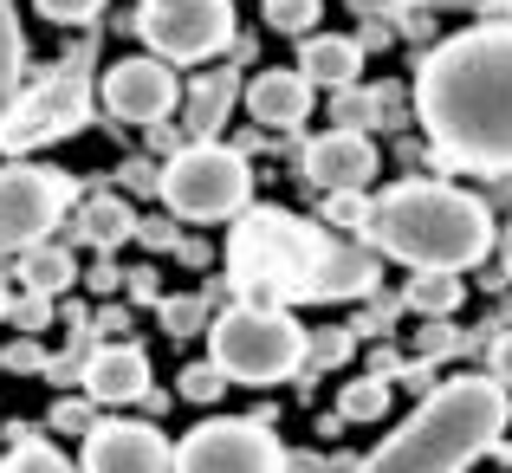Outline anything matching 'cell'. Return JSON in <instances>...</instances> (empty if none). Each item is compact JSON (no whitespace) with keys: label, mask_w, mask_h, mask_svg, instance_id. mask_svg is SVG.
<instances>
[{"label":"cell","mask_w":512,"mask_h":473,"mask_svg":"<svg viewBox=\"0 0 512 473\" xmlns=\"http://www.w3.org/2000/svg\"><path fill=\"white\" fill-rule=\"evenodd\" d=\"M137 33L156 59L195 65L234 46V0H143Z\"/></svg>","instance_id":"ba28073f"},{"label":"cell","mask_w":512,"mask_h":473,"mask_svg":"<svg viewBox=\"0 0 512 473\" xmlns=\"http://www.w3.org/2000/svg\"><path fill=\"white\" fill-rule=\"evenodd\" d=\"M331 234L286 208H240L227 234V279L253 305H305V279L318 273Z\"/></svg>","instance_id":"277c9868"},{"label":"cell","mask_w":512,"mask_h":473,"mask_svg":"<svg viewBox=\"0 0 512 473\" xmlns=\"http://www.w3.org/2000/svg\"><path fill=\"white\" fill-rule=\"evenodd\" d=\"M72 253L65 247H52V240H39V247H26L20 253V279H26V292H65L72 286Z\"/></svg>","instance_id":"44dd1931"},{"label":"cell","mask_w":512,"mask_h":473,"mask_svg":"<svg viewBox=\"0 0 512 473\" xmlns=\"http://www.w3.org/2000/svg\"><path fill=\"white\" fill-rule=\"evenodd\" d=\"M130 234H137V214H130L117 195H91V201H78V240H91L98 253L124 247Z\"/></svg>","instance_id":"d6986e66"},{"label":"cell","mask_w":512,"mask_h":473,"mask_svg":"<svg viewBox=\"0 0 512 473\" xmlns=\"http://www.w3.org/2000/svg\"><path fill=\"white\" fill-rule=\"evenodd\" d=\"M402 7H422V0H402Z\"/></svg>","instance_id":"f35d334b"},{"label":"cell","mask_w":512,"mask_h":473,"mask_svg":"<svg viewBox=\"0 0 512 473\" xmlns=\"http://www.w3.org/2000/svg\"><path fill=\"white\" fill-rule=\"evenodd\" d=\"M0 473H85V467H72V461H65V454H59V448H52V441H39V435H26V441H20V448H13V454H7V467H0Z\"/></svg>","instance_id":"cb8c5ba5"},{"label":"cell","mask_w":512,"mask_h":473,"mask_svg":"<svg viewBox=\"0 0 512 473\" xmlns=\"http://www.w3.org/2000/svg\"><path fill=\"white\" fill-rule=\"evenodd\" d=\"M409 312H422V318H448V312H461V299H467V286H461V273H448V266H415V279H409Z\"/></svg>","instance_id":"ffe728a7"},{"label":"cell","mask_w":512,"mask_h":473,"mask_svg":"<svg viewBox=\"0 0 512 473\" xmlns=\"http://www.w3.org/2000/svg\"><path fill=\"white\" fill-rule=\"evenodd\" d=\"M0 318H7V299H0Z\"/></svg>","instance_id":"ab89813d"},{"label":"cell","mask_w":512,"mask_h":473,"mask_svg":"<svg viewBox=\"0 0 512 473\" xmlns=\"http://www.w3.org/2000/svg\"><path fill=\"white\" fill-rule=\"evenodd\" d=\"M221 389H227V370H221V363H188V370H182V396L188 402H221Z\"/></svg>","instance_id":"83f0119b"},{"label":"cell","mask_w":512,"mask_h":473,"mask_svg":"<svg viewBox=\"0 0 512 473\" xmlns=\"http://www.w3.org/2000/svg\"><path fill=\"white\" fill-rule=\"evenodd\" d=\"M338 124H344V130H370V124H376V91L338 85Z\"/></svg>","instance_id":"f1b7e54d"},{"label":"cell","mask_w":512,"mask_h":473,"mask_svg":"<svg viewBox=\"0 0 512 473\" xmlns=\"http://www.w3.org/2000/svg\"><path fill=\"white\" fill-rule=\"evenodd\" d=\"M448 350H461V331H448V324H435V331L422 337V357L435 363V357H448Z\"/></svg>","instance_id":"d590c367"},{"label":"cell","mask_w":512,"mask_h":473,"mask_svg":"<svg viewBox=\"0 0 512 473\" xmlns=\"http://www.w3.org/2000/svg\"><path fill=\"white\" fill-rule=\"evenodd\" d=\"M85 124H91V91L78 85L72 72H59L39 91H20V98L7 104V117H0V150L33 156V150H46V143H59V137H78Z\"/></svg>","instance_id":"30bf717a"},{"label":"cell","mask_w":512,"mask_h":473,"mask_svg":"<svg viewBox=\"0 0 512 473\" xmlns=\"http://www.w3.org/2000/svg\"><path fill=\"white\" fill-rule=\"evenodd\" d=\"M46 318H52V292H33L26 305H13V324H20V331H39Z\"/></svg>","instance_id":"836d02e7"},{"label":"cell","mask_w":512,"mask_h":473,"mask_svg":"<svg viewBox=\"0 0 512 473\" xmlns=\"http://www.w3.org/2000/svg\"><path fill=\"white\" fill-rule=\"evenodd\" d=\"M363 240L383 260L467 273V266H480L493 253V214L480 195H461L448 182H396L370 201Z\"/></svg>","instance_id":"7a4b0ae2"},{"label":"cell","mask_w":512,"mask_h":473,"mask_svg":"<svg viewBox=\"0 0 512 473\" xmlns=\"http://www.w3.org/2000/svg\"><path fill=\"white\" fill-rule=\"evenodd\" d=\"M506 435V389L493 376H454L428 389L422 409L402 422L357 473H467L487 461L493 441Z\"/></svg>","instance_id":"3957f363"},{"label":"cell","mask_w":512,"mask_h":473,"mask_svg":"<svg viewBox=\"0 0 512 473\" xmlns=\"http://www.w3.org/2000/svg\"><path fill=\"white\" fill-rule=\"evenodd\" d=\"M175 104H182V85H175L169 59H156V52L104 72V111L124 117V124H163Z\"/></svg>","instance_id":"8fae6325"},{"label":"cell","mask_w":512,"mask_h":473,"mask_svg":"<svg viewBox=\"0 0 512 473\" xmlns=\"http://www.w3.org/2000/svg\"><path fill=\"white\" fill-rule=\"evenodd\" d=\"M493 454H500V461L512 467V441H493Z\"/></svg>","instance_id":"74e56055"},{"label":"cell","mask_w":512,"mask_h":473,"mask_svg":"<svg viewBox=\"0 0 512 473\" xmlns=\"http://www.w3.org/2000/svg\"><path fill=\"white\" fill-rule=\"evenodd\" d=\"M234 98H240V78H234V72H201L195 91L182 98L188 137H214V130L227 124V111H234Z\"/></svg>","instance_id":"ac0fdd59"},{"label":"cell","mask_w":512,"mask_h":473,"mask_svg":"<svg viewBox=\"0 0 512 473\" xmlns=\"http://www.w3.org/2000/svg\"><path fill=\"white\" fill-rule=\"evenodd\" d=\"M201 318H208V305H201V299H163V324H169L175 337L201 331Z\"/></svg>","instance_id":"4dcf8cb0"},{"label":"cell","mask_w":512,"mask_h":473,"mask_svg":"<svg viewBox=\"0 0 512 473\" xmlns=\"http://www.w3.org/2000/svg\"><path fill=\"white\" fill-rule=\"evenodd\" d=\"M376 279H383V253L376 247H338L331 240L325 260H318V273L305 279V299L331 305V299H370Z\"/></svg>","instance_id":"5bb4252c"},{"label":"cell","mask_w":512,"mask_h":473,"mask_svg":"<svg viewBox=\"0 0 512 473\" xmlns=\"http://www.w3.org/2000/svg\"><path fill=\"white\" fill-rule=\"evenodd\" d=\"M247 111H253V124H266V130H299L305 117H312V78H305L299 65H273V72H260L247 85Z\"/></svg>","instance_id":"9a60e30c"},{"label":"cell","mask_w":512,"mask_h":473,"mask_svg":"<svg viewBox=\"0 0 512 473\" xmlns=\"http://www.w3.org/2000/svg\"><path fill=\"white\" fill-rule=\"evenodd\" d=\"M0 363H7V370H46V350H39L33 337H26V344H13V350H7Z\"/></svg>","instance_id":"e575fe53"},{"label":"cell","mask_w":512,"mask_h":473,"mask_svg":"<svg viewBox=\"0 0 512 473\" xmlns=\"http://www.w3.org/2000/svg\"><path fill=\"white\" fill-rule=\"evenodd\" d=\"M325 221H331V227H350V234H363V221H370V201H363V188H331Z\"/></svg>","instance_id":"484cf974"},{"label":"cell","mask_w":512,"mask_h":473,"mask_svg":"<svg viewBox=\"0 0 512 473\" xmlns=\"http://www.w3.org/2000/svg\"><path fill=\"white\" fill-rule=\"evenodd\" d=\"M299 72L312 78V85H357L363 72V39H344V33H305L299 46Z\"/></svg>","instance_id":"e0dca14e"},{"label":"cell","mask_w":512,"mask_h":473,"mask_svg":"<svg viewBox=\"0 0 512 473\" xmlns=\"http://www.w3.org/2000/svg\"><path fill=\"white\" fill-rule=\"evenodd\" d=\"M175 473H292L286 448L266 422H234L214 415L195 435L175 441Z\"/></svg>","instance_id":"9c48e42d"},{"label":"cell","mask_w":512,"mask_h":473,"mask_svg":"<svg viewBox=\"0 0 512 473\" xmlns=\"http://www.w3.org/2000/svg\"><path fill=\"white\" fill-rule=\"evenodd\" d=\"M325 0H266V26L273 33H318Z\"/></svg>","instance_id":"d4e9b609"},{"label":"cell","mask_w":512,"mask_h":473,"mask_svg":"<svg viewBox=\"0 0 512 473\" xmlns=\"http://www.w3.org/2000/svg\"><path fill=\"white\" fill-rule=\"evenodd\" d=\"M85 473H175V448L150 422H91Z\"/></svg>","instance_id":"7c38bea8"},{"label":"cell","mask_w":512,"mask_h":473,"mask_svg":"<svg viewBox=\"0 0 512 473\" xmlns=\"http://www.w3.org/2000/svg\"><path fill=\"white\" fill-rule=\"evenodd\" d=\"M415 117L448 169L512 175V26L480 20L428 46L415 72Z\"/></svg>","instance_id":"6da1fadb"},{"label":"cell","mask_w":512,"mask_h":473,"mask_svg":"<svg viewBox=\"0 0 512 473\" xmlns=\"http://www.w3.org/2000/svg\"><path fill=\"white\" fill-rule=\"evenodd\" d=\"M72 201H78V182L65 169L13 156L0 169V253H26L39 240H52V227L65 221Z\"/></svg>","instance_id":"52a82bcc"},{"label":"cell","mask_w":512,"mask_h":473,"mask_svg":"<svg viewBox=\"0 0 512 473\" xmlns=\"http://www.w3.org/2000/svg\"><path fill=\"white\" fill-rule=\"evenodd\" d=\"M78 383H85L91 402H137L143 389H150V357L130 344H104L98 357L78 370Z\"/></svg>","instance_id":"2e32d148"},{"label":"cell","mask_w":512,"mask_h":473,"mask_svg":"<svg viewBox=\"0 0 512 473\" xmlns=\"http://www.w3.org/2000/svg\"><path fill=\"white\" fill-rule=\"evenodd\" d=\"M20 72H26V39H20V13L13 0H0V117L20 98Z\"/></svg>","instance_id":"7402d4cb"},{"label":"cell","mask_w":512,"mask_h":473,"mask_svg":"<svg viewBox=\"0 0 512 473\" xmlns=\"http://www.w3.org/2000/svg\"><path fill=\"white\" fill-rule=\"evenodd\" d=\"M500 253H506V273H512V221H506V240H500Z\"/></svg>","instance_id":"8d00e7d4"},{"label":"cell","mask_w":512,"mask_h":473,"mask_svg":"<svg viewBox=\"0 0 512 473\" xmlns=\"http://www.w3.org/2000/svg\"><path fill=\"white\" fill-rule=\"evenodd\" d=\"M350 344H357V337H350V324H331V331H305V363H318V370H325V363H344L350 357Z\"/></svg>","instance_id":"4316f807"},{"label":"cell","mask_w":512,"mask_h":473,"mask_svg":"<svg viewBox=\"0 0 512 473\" xmlns=\"http://www.w3.org/2000/svg\"><path fill=\"white\" fill-rule=\"evenodd\" d=\"M208 350L227 370V383H286L292 370H305V324L286 305L240 299L234 312L208 324Z\"/></svg>","instance_id":"5b68a950"},{"label":"cell","mask_w":512,"mask_h":473,"mask_svg":"<svg viewBox=\"0 0 512 473\" xmlns=\"http://www.w3.org/2000/svg\"><path fill=\"white\" fill-rule=\"evenodd\" d=\"M376 143L363 137V130H331V137H318V143H305V175H312L318 188H370V175H376Z\"/></svg>","instance_id":"4fadbf2b"},{"label":"cell","mask_w":512,"mask_h":473,"mask_svg":"<svg viewBox=\"0 0 512 473\" xmlns=\"http://www.w3.org/2000/svg\"><path fill=\"white\" fill-rule=\"evenodd\" d=\"M156 188H163L169 214H182V221H234L253 201V169H247L240 150H227V143H214V137H195L188 150L169 156V169L156 175Z\"/></svg>","instance_id":"8992f818"},{"label":"cell","mask_w":512,"mask_h":473,"mask_svg":"<svg viewBox=\"0 0 512 473\" xmlns=\"http://www.w3.org/2000/svg\"><path fill=\"white\" fill-rule=\"evenodd\" d=\"M52 435H91V402H59L52 409Z\"/></svg>","instance_id":"d6a6232c"},{"label":"cell","mask_w":512,"mask_h":473,"mask_svg":"<svg viewBox=\"0 0 512 473\" xmlns=\"http://www.w3.org/2000/svg\"><path fill=\"white\" fill-rule=\"evenodd\" d=\"M487 376H493V383H500L506 396H512V331H500V337L487 344Z\"/></svg>","instance_id":"1f68e13d"},{"label":"cell","mask_w":512,"mask_h":473,"mask_svg":"<svg viewBox=\"0 0 512 473\" xmlns=\"http://www.w3.org/2000/svg\"><path fill=\"white\" fill-rule=\"evenodd\" d=\"M46 20H59V26H85V20H98L111 0H33Z\"/></svg>","instance_id":"f546056e"},{"label":"cell","mask_w":512,"mask_h":473,"mask_svg":"<svg viewBox=\"0 0 512 473\" xmlns=\"http://www.w3.org/2000/svg\"><path fill=\"white\" fill-rule=\"evenodd\" d=\"M389 402H396V383H389V376H357V383L338 389V415L344 422H383Z\"/></svg>","instance_id":"603a6c76"}]
</instances>
